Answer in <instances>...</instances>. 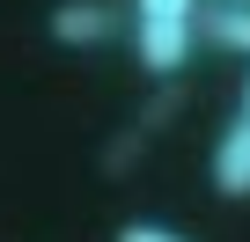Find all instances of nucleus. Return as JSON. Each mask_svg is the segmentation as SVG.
I'll list each match as a JSON object with an SVG mask.
<instances>
[{"mask_svg":"<svg viewBox=\"0 0 250 242\" xmlns=\"http://www.w3.org/2000/svg\"><path fill=\"white\" fill-rule=\"evenodd\" d=\"M191 15H199V0H133L125 8V37H133V59L147 81H184L191 66Z\"/></svg>","mask_w":250,"mask_h":242,"instance_id":"nucleus-1","label":"nucleus"},{"mask_svg":"<svg viewBox=\"0 0 250 242\" xmlns=\"http://www.w3.org/2000/svg\"><path fill=\"white\" fill-rule=\"evenodd\" d=\"M44 37L59 52H110L125 37V8L118 0H59V8L44 15Z\"/></svg>","mask_w":250,"mask_h":242,"instance_id":"nucleus-2","label":"nucleus"},{"mask_svg":"<svg viewBox=\"0 0 250 242\" xmlns=\"http://www.w3.org/2000/svg\"><path fill=\"white\" fill-rule=\"evenodd\" d=\"M206 176H213V191H221L228 205H243V198H250V117H228V125H221Z\"/></svg>","mask_w":250,"mask_h":242,"instance_id":"nucleus-3","label":"nucleus"},{"mask_svg":"<svg viewBox=\"0 0 250 242\" xmlns=\"http://www.w3.org/2000/svg\"><path fill=\"white\" fill-rule=\"evenodd\" d=\"M191 44H206V52H221V59H250V8H206V0H199Z\"/></svg>","mask_w":250,"mask_h":242,"instance_id":"nucleus-4","label":"nucleus"},{"mask_svg":"<svg viewBox=\"0 0 250 242\" xmlns=\"http://www.w3.org/2000/svg\"><path fill=\"white\" fill-rule=\"evenodd\" d=\"M191 110V81H147V95H140V110L125 117L133 132H147V140H162V132H177V117Z\"/></svg>","mask_w":250,"mask_h":242,"instance_id":"nucleus-5","label":"nucleus"},{"mask_svg":"<svg viewBox=\"0 0 250 242\" xmlns=\"http://www.w3.org/2000/svg\"><path fill=\"white\" fill-rule=\"evenodd\" d=\"M147 154H155V140H147V132L118 125V132L96 147V176H103V184H125V176H140V162H147Z\"/></svg>","mask_w":250,"mask_h":242,"instance_id":"nucleus-6","label":"nucleus"},{"mask_svg":"<svg viewBox=\"0 0 250 242\" xmlns=\"http://www.w3.org/2000/svg\"><path fill=\"white\" fill-rule=\"evenodd\" d=\"M110 242H191V235H177V227H162V220H125Z\"/></svg>","mask_w":250,"mask_h":242,"instance_id":"nucleus-7","label":"nucleus"},{"mask_svg":"<svg viewBox=\"0 0 250 242\" xmlns=\"http://www.w3.org/2000/svg\"><path fill=\"white\" fill-rule=\"evenodd\" d=\"M235 117H250V74H243V95H235Z\"/></svg>","mask_w":250,"mask_h":242,"instance_id":"nucleus-8","label":"nucleus"},{"mask_svg":"<svg viewBox=\"0 0 250 242\" xmlns=\"http://www.w3.org/2000/svg\"><path fill=\"white\" fill-rule=\"evenodd\" d=\"M206 8H250V0H206Z\"/></svg>","mask_w":250,"mask_h":242,"instance_id":"nucleus-9","label":"nucleus"}]
</instances>
